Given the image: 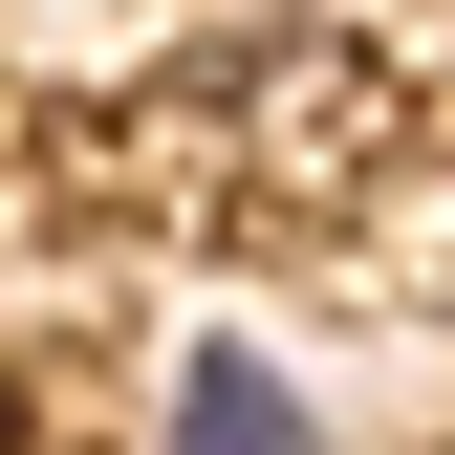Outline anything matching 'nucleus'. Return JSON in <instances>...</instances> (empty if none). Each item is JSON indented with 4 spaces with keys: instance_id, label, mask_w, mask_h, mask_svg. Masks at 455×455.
<instances>
[{
    "instance_id": "obj_1",
    "label": "nucleus",
    "mask_w": 455,
    "mask_h": 455,
    "mask_svg": "<svg viewBox=\"0 0 455 455\" xmlns=\"http://www.w3.org/2000/svg\"><path fill=\"white\" fill-rule=\"evenodd\" d=\"M152 455H325V412H304L260 347H196V369H174V434H152Z\"/></svg>"
}]
</instances>
